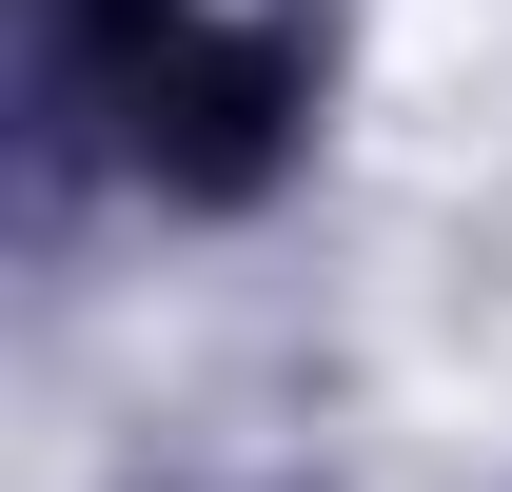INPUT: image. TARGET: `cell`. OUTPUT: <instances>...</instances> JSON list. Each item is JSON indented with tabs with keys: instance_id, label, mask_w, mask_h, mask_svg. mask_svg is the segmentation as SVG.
<instances>
[{
	"instance_id": "1",
	"label": "cell",
	"mask_w": 512,
	"mask_h": 492,
	"mask_svg": "<svg viewBox=\"0 0 512 492\" xmlns=\"http://www.w3.org/2000/svg\"><path fill=\"white\" fill-rule=\"evenodd\" d=\"M296 99H316V79H296L276 20H197L178 0V40H158V79H138L119 138H138V178H178V197H256L296 158Z\"/></svg>"
}]
</instances>
